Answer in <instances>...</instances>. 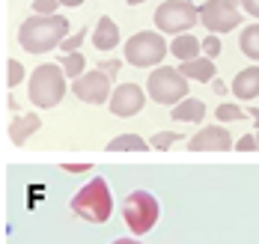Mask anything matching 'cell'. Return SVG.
Returning a JSON list of instances; mask_svg holds the SVG:
<instances>
[{
    "label": "cell",
    "mask_w": 259,
    "mask_h": 244,
    "mask_svg": "<svg viewBox=\"0 0 259 244\" xmlns=\"http://www.w3.org/2000/svg\"><path fill=\"white\" fill-rule=\"evenodd\" d=\"M60 9V0H33V15H54Z\"/></svg>",
    "instance_id": "cell-26"
},
{
    "label": "cell",
    "mask_w": 259,
    "mask_h": 244,
    "mask_svg": "<svg viewBox=\"0 0 259 244\" xmlns=\"http://www.w3.org/2000/svg\"><path fill=\"white\" fill-rule=\"evenodd\" d=\"M72 92L78 95L80 102H87V105H104L110 99V78L104 75L102 69L83 72L80 78L72 81Z\"/></svg>",
    "instance_id": "cell-10"
},
{
    "label": "cell",
    "mask_w": 259,
    "mask_h": 244,
    "mask_svg": "<svg viewBox=\"0 0 259 244\" xmlns=\"http://www.w3.org/2000/svg\"><path fill=\"white\" fill-rule=\"evenodd\" d=\"M60 69H63V75H66L69 81H75V78H80V75H83V69H87V60H83V54H80V51L63 54V60H60Z\"/></svg>",
    "instance_id": "cell-20"
},
{
    "label": "cell",
    "mask_w": 259,
    "mask_h": 244,
    "mask_svg": "<svg viewBox=\"0 0 259 244\" xmlns=\"http://www.w3.org/2000/svg\"><path fill=\"white\" fill-rule=\"evenodd\" d=\"M63 170L66 173H83V170H90V164H63Z\"/></svg>",
    "instance_id": "cell-31"
},
{
    "label": "cell",
    "mask_w": 259,
    "mask_h": 244,
    "mask_svg": "<svg viewBox=\"0 0 259 244\" xmlns=\"http://www.w3.org/2000/svg\"><path fill=\"white\" fill-rule=\"evenodd\" d=\"M238 48H241V54L247 57V60L259 63V24H247V27L241 30Z\"/></svg>",
    "instance_id": "cell-19"
},
{
    "label": "cell",
    "mask_w": 259,
    "mask_h": 244,
    "mask_svg": "<svg viewBox=\"0 0 259 244\" xmlns=\"http://www.w3.org/2000/svg\"><path fill=\"white\" fill-rule=\"evenodd\" d=\"M113 244H143V241H137V238H116Z\"/></svg>",
    "instance_id": "cell-33"
},
{
    "label": "cell",
    "mask_w": 259,
    "mask_h": 244,
    "mask_svg": "<svg viewBox=\"0 0 259 244\" xmlns=\"http://www.w3.org/2000/svg\"><path fill=\"white\" fill-rule=\"evenodd\" d=\"M197 12H200V24H203L208 33H214V36L235 30L238 21H241L238 6L230 3V0H206L203 6H197Z\"/></svg>",
    "instance_id": "cell-8"
},
{
    "label": "cell",
    "mask_w": 259,
    "mask_h": 244,
    "mask_svg": "<svg viewBox=\"0 0 259 244\" xmlns=\"http://www.w3.org/2000/svg\"><path fill=\"white\" fill-rule=\"evenodd\" d=\"M146 95L164 105V108H173L176 102H182L188 95V78L182 75L179 69H170V66H158L149 72V81H146Z\"/></svg>",
    "instance_id": "cell-5"
},
{
    "label": "cell",
    "mask_w": 259,
    "mask_h": 244,
    "mask_svg": "<svg viewBox=\"0 0 259 244\" xmlns=\"http://www.w3.org/2000/svg\"><path fill=\"white\" fill-rule=\"evenodd\" d=\"M146 92H143V86H137V83H116L113 89H110V99H107V108L113 116H119V119H131V116H137L143 105H146Z\"/></svg>",
    "instance_id": "cell-9"
},
{
    "label": "cell",
    "mask_w": 259,
    "mask_h": 244,
    "mask_svg": "<svg viewBox=\"0 0 259 244\" xmlns=\"http://www.w3.org/2000/svg\"><path fill=\"white\" fill-rule=\"evenodd\" d=\"M214 116H218L221 122H235V119H241L244 113H241V108H238V105H218Z\"/></svg>",
    "instance_id": "cell-23"
},
{
    "label": "cell",
    "mask_w": 259,
    "mask_h": 244,
    "mask_svg": "<svg viewBox=\"0 0 259 244\" xmlns=\"http://www.w3.org/2000/svg\"><path fill=\"white\" fill-rule=\"evenodd\" d=\"M238 152H256V137L253 134H244V137H238V143H233Z\"/></svg>",
    "instance_id": "cell-27"
},
{
    "label": "cell",
    "mask_w": 259,
    "mask_h": 244,
    "mask_svg": "<svg viewBox=\"0 0 259 244\" xmlns=\"http://www.w3.org/2000/svg\"><path fill=\"white\" fill-rule=\"evenodd\" d=\"M179 72L188 78V81H200V83H208L214 75H218L214 60H208V57H194V60H185V63L179 66Z\"/></svg>",
    "instance_id": "cell-16"
},
{
    "label": "cell",
    "mask_w": 259,
    "mask_h": 244,
    "mask_svg": "<svg viewBox=\"0 0 259 244\" xmlns=\"http://www.w3.org/2000/svg\"><path fill=\"white\" fill-rule=\"evenodd\" d=\"M60 6H69V9H75V6H83V0H60Z\"/></svg>",
    "instance_id": "cell-32"
},
{
    "label": "cell",
    "mask_w": 259,
    "mask_h": 244,
    "mask_svg": "<svg viewBox=\"0 0 259 244\" xmlns=\"http://www.w3.org/2000/svg\"><path fill=\"white\" fill-rule=\"evenodd\" d=\"M99 69H102L104 75H107V78H110V81H113V78H116V75H119V60H107V63H102V66H99Z\"/></svg>",
    "instance_id": "cell-28"
},
{
    "label": "cell",
    "mask_w": 259,
    "mask_h": 244,
    "mask_svg": "<svg viewBox=\"0 0 259 244\" xmlns=\"http://www.w3.org/2000/svg\"><path fill=\"white\" fill-rule=\"evenodd\" d=\"M230 3H238V0H230Z\"/></svg>",
    "instance_id": "cell-37"
},
{
    "label": "cell",
    "mask_w": 259,
    "mask_h": 244,
    "mask_svg": "<svg viewBox=\"0 0 259 244\" xmlns=\"http://www.w3.org/2000/svg\"><path fill=\"white\" fill-rule=\"evenodd\" d=\"M146 149H152V146L140 134H119L107 143V152H146Z\"/></svg>",
    "instance_id": "cell-18"
},
{
    "label": "cell",
    "mask_w": 259,
    "mask_h": 244,
    "mask_svg": "<svg viewBox=\"0 0 259 244\" xmlns=\"http://www.w3.org/2000/svg\"><path fill=\"white\" fill-rule=\"evenodd\" d=\"M6 69H9V86H12V89H15V86H18V83L24 81V66H21V63H18V60H9V63H6Z\"/></svg>",
    "instance_id": "cell-25"
},
{
    "label": "cell",
    "mask_w": 259,
    "mask_h": 244,
    "mask_svg": "<svg viewBox=\"0 0 259 244\" xmlns=\"http://www.w3.org/2000/svg\"><path fill=\"white\" fill-rule=\"evenodd\" d=\"M253 137H256V149H259V128H256V134H253Z\"/></svg>",
    "instance_id": "cell-36"
},
{
    "label": "cell",
    "mask_w": 259,
    "mask_h": 244,
    "mask_svg": "<svg viewBox=\"0 0 259 244\" xmlns=\"http://www.w3.org/2000/svg\"><path fill=\"white\" fill-rule=\"evenodd\" d=\"M176 140H185V137L176 134V131H158V134L152 137V143H149V146H152V149H170Z\"/></svg>",
    "instance_id": "cell-22"
},
{
    "label": "cell",
    "mask_w": 259,
    "mask_h": 244,
    "mask_svg": "<svg viewBox=\"0 0 259 244\" xmlns=\"http://www.w3.org/2000/svg\"><path fill=\"white\" fill-rule=\"evenodd\" d=\"M158 200L149 190H131L122 203V217L134 235H146L152 226L158 223Z\"/></svg>",
    "instance_id": "cell-6"
},
{
    "label": "cell",
    "mask_w": 259,
    "mask_h": 244,
    "mask_svg": "<svg viewBox=\"0 0 259 244\" xmlns=\"http://www.w3.org/2000/svg\"><path fill=\"white\" fill-rule=\"evenodd\" d=\"M90 36V30L87 27H78L75 33H69L63 42H60V48H63V54H72V51H78L80 45H83V39Z\"/></svg>",
    "instance_id": "cell-21"
},
{
    "label": "cell",
    "mask_w": 259,
    "mask_h": 244,
    "mask_svg": "<svg viewBox=\"0 0 259 244\" xmlns=\"http://www.w3.org/2000/svg\"><path fill=\"white\" fill-rule=\"evenodd\" d=\"M128 6H140V3H146V0H125Z\"/></svg>",
    "instance_id": "cell-35"
},
{
    "label": "cell",
    "mask_w": 259,
    "mask_h": 244,
    "mask_svg": "<svg viewBox=\"0 0 259 244\" xmlns=\"http://www.w3.org/2000/svg\"><path fill=\"white\" fill-rule=\"evenodd\" d=\"M122 54H125V63L134 69H155L167 57V39L158 30H140L128 36V42L122 45Z\"/></svg>",
    "instance_id": "cell-4"
},
{
    "label": "cell",
    "mask_w": 259,
    "mask_h": 244,
    "mask_svg": "<svg viewBox=\"0 0 259 244\" xmlns=\"http://www.w3.org/2000/svg\"><path fill=\"white\" fill-rule=\"evenodd\" d=\"M170 116H173L176 122H203V119H206V105H203V99L185 95L182 102H176V105L170 108Z\"/></svg>",
    "instance_id": "cell-15"
},
{
    "label": "cell",
    "mask_w": 259,
    "mask_h": 244,
    "mask_svg": "<svg viewBox=\"0 0 259 244\" xmlns=\"http://www.w3.org/2000/svg\"><path fill=\"white\" fill-rule=\"evenodd\" d=\"M39 128H42V119H39L36 113H21V116H15V119L9 122V140H12L15 146H24Z\"/></svg>",
    "instance_id": "cell-14"
},
{
    "label": "cell",
    "mask_w": 259,
    "mask_h": 244,
    "mask_svg": "<svg viewBox=\"0 0 259 244\" xmlns=\"http://www.w3.org/2000/svg\"><path fill=\"white\" fill-rule=\"evenodd\" d=\"M93 45H96V51H113V48H119V24H116L110 15H102V18L96 21Z\"/></svg>",
    "instance_id": "cell-13"
},
{
    "label": "cell",
    "mask_w": 259,
    "mask_h": 244,
    "mask_svg": "<svg viewBox=\"0 0 259 244\" xmlns=\"http://www.w3.org/2000/svg\"><path fill=\"white\" fill-rule=\"evenodd\" d=\"M200 24V12L191 0H164L155 9V27L158 33H188V30Z\"/></svg>",
    "instance_id": "cell-7"
},
{
    "label": "cell",
    "mask_w": 259,
    "mask_h": 244,
    "mask_svg": "<svg viewBox=\"0 0 259 244\" xmlns=\"http://www.w3.org/2000/svg\"><path fill=\"white\" fill-rule=\"evenodd\" d=\"M191 152H227L233 149V134L224 125H206L188 140Z\"/></svg>",
    "instance_id": "cell-11"
},
{
    "label": "cell",
    "mask_w": 259,
    "mask_h": 244,
    "mask_svg": "<svg viewBox=\"0 0 259 244\" xmlns=\"http://www.w3.org/2000/svg\"><path fill=\"white\" fill-rule=\"evenodd\" d=\"M208 83H211V89H214V92H218V95H224V92H227V83L221 81V78H218V75H214V78H211V81H208Z\"/></svg>",
    "instance_id": "cell-30"
},
{
    "label": "cell",
    "mask_w": 259,
    "mask_h": 244,
    "mask_svg": "<svg viewBox=\"0 0 259 244\" xmlns=\"http://www.w3.org/2000/svg\"><path fill=\"white\" fill-rule=\"evenodd\" d=\"M170 54L176 57V60H194V57H200L203 51H200V39L188 30V33H176L173 36V42H170Z\"/></svg>",
    "instance_id": "cell-17"
},
{
    "label": "cell",
    "mask_w": 259,
    "mask_h": 244,
    "mask_svg": "<svg viewBox=\"0 0 259 244\" xmlns=\"http://www.w3.org/2000/svg\"><path fill=\"white\" fill-rule=\"evenodd\" d=\"M66 81L60 63H42L27 78V99L36 108H57L66 95Z\"/></svg>",
    "instance_id": "cell-3"
},
{
    "label": "cell",
    "mask_w": 259,
    "mask_h": 244,
    "mask_svg": "<svg viewBox=\"0 0 259 244\" xmlns=\"http://www.w3.org/2000/svg\"><path fill=\"white\" fill-rule=\"evenodd\" d=\"M250 116H253V122H256V128H259V108L250 110Z\"/></svg>",
    "instance_id": "cell-34"
},
{
    "label": "cell",
    "mask_w": 259,
    "mask_h": 244,
    "mask_svg": "<svg viewBox=\"0 0 259 244\" xmlns=\"http://www.w3.org/2000/svg\"><path fill=\"white\" fill-rule=\"evenodd\" d=\"M69 209H72V215H78L87 223H107L110 215H113V197H110V188H107V179L93 176L72 197Z\"/></svg>",
    "instance_id": "cell-2"
},
{
    "label": "cell",
    "mask_w": 259,
    "mask_h": 244,
    "mask_svg": "<svg viewBox=\"0 0 259 244\" xmlns=\"http://www.w3.org/2000/svg\"><path fill=\"white\" fill-rule=\"evenodd\" d=\"M200 51H203L208 60H218V54H221V39H218L214 33H208L206 39L200 42Z\"/></svg>",
    "instance_id": "cell-24"
},
{
    "label": "cell",
    "mask_w": 259,
    "mask_h": 244,
    "mask_svg": "<svg viewBox=\"0 0 259 244\" xmlns=\"http://www.w3.org/2000/svg\"><path fill=\"white\" fill-rule=\"evenodd\" d=\"M230 89H233V95L238 99V102H253V99L259 95V66L241 69V72L233 78Z\"/></svg>",
    "instance_id": "cell-12"
},
{
    "label": "cell",
    "mask_w": 259,
    "mask_h": 244,
    "mask_svg": "<svg viewBox=\"0 0 259 244\" xmlns=\"http://www.w3.org/2000/svg\"><path fill=\"white\" fill-rule=\"evenodd\" d=\"M241 6H244V12H247V15L259 18V0H241Z\"/></svg>",
    "instance_id": "cell-29"
},
{
    "label": "cell",
    "mask_w": 259,
    "mask_h": 244,
    "mask_svg": "<svg viewBox=\"0 0 259 244\" xmlns=\"http://www.w3.org/2000/svg\"><path fill=\"white\" fill-rule=\"evenodd\" d=\"M72 33V24L66 15H30L18 27V45L27 54H48L60 48V42Z\"/></svg>",
    "instance_id": "cell-1"
}]
</instances>
